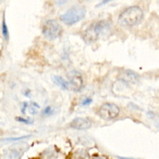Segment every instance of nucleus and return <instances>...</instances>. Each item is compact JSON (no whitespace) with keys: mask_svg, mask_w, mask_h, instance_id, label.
<instances>
[{"mask_svg":"<svg viewBox=\"0 0 159 159\" xmlns=\"http://www.w3.org/2000/svg\"><path fill=\"white\" fill-rule=\"evenodd\" d=\"M92 102H93V99H90V98H87V99H84V101L82 102V106H88Z\"/></svg>","mask_w":159,"mask_h":159,"instance_id":"9b49d317","label":"nucleus"},{"mask_svg":"<svg viewBox=\"0 0 159 159\" xmlns=\"http://www.w3.org/2000/svg\"><path fill=\"white\" fill-rule=\"evenodd\" d=\"M2 34L4 36L5 39L8 40L9 39V31H8L7 26H6V23L5 20H3L2 21Z\"/></svg>","mask_w":159,"mask_h":159,"instance_id":"1a4fd4ad","label":"nucleus"},{"mask_svg":"<svg viewBox=\"0 0 159 159\" xmlns=\"http://www.w3.org/2000/svg\"><path fill=\"white\" fill-rule=\"evenodd\" d=\"M93 159H107L105 156H95Z\"/></svg>","mask_w":159,"mask_h":159,"instance_id":"ddd939ff","label":"nucleus"},{"mask_svg":"<svg viewBox=\"0 0 159 159\" xmlns=\"http://www.w3.org/2000/svg\"><path fill=\"white\" fill-rule=\"evenodd\" d=\"M68 83L71 89L74 91L78 92L82 89L83 85V79L82 76L79 71H71L68 74Z\"/></svg>","mask_w":159,"mask_h":159,"instance_id":"423d86ee","label":"nucleus"},{"mask_svg":"<svg viewBox=\"0 0 159 159\" xmlns=\"http://www.w3.org/2000/svg\"><path fill=\"white\" fill-rule=\"evenodd\" d=\"M62 28L58 22L55 20H48L43 23L42 33L46 38L55 40L61 35Z\"/></svg>","mask_w":159,"mask_h":159,"instance_id":"20e7f679","label":"nucleus"},{"mask_svg":"<svg viewBox=\"0 0 159 159\" xmlns=\"http://www.w3.org/2000/svg\"><path fill=\"white\" fill-rule=\"evenodd\" d=\"M143 17L144 12L139 6H130L120 14L118 23L123 26H134L142 21Z\"/></svg>","mask_w":159,"mask_h":159,"instance_id":"f257e3e1","label":"nucleus"},{"mask_svg":"<svg viewBox=\"0 0 159 159\" xmlns=\"http://www.w3.org/2000/svg\"><path fill=\"white\" fill-rule=\"evenodd\" d=\"M52 79L54 83L57 85H58V86H60L61 89H69V83H68V81L64 79L63 77L59 75H54Z\"/></svg>","mask_w":159,"mask_h":159,"instance_id":"6e6552de","label":"nucleus"},{"mask_svg":"<svg viewBox=\"0 0 159 159\" xmlns=\"http://www.w3.org/2000/svg\"><path fill=\"white\" fill-rule=\"evenodd\" d=\"M70 127L75 130H85L91 127L92 122L89 118L76 117L70 123Z\"/></svg>","mask_w":159,"mask_h":159,"instance_id":"0eeeda50","label":"nucleus"},{"mask_svg":"<svg viewBox=\"0 0 159 159\" xmlns=\"http://www.w3.org/2000/svg\"><path fill=\"white\" fill-rule=\"evenodd\" d=\"M86 15V9L83 6H72L60 16V20L67 25H74L82 20Z\"/></svg>","mask_w":159,"mask_h":159,"instance_id":"7ed1b4c3","label":"nucleus"},{"mask_svg":"<svg viewBox=\"0 0 159 159\" xmlns=\"http://www.w3.org/2000/svg\"><path fill=\"white\" fill-rule=\"evenodd\" d=\"M110 23L107 20H100L90 25L82 34V38L85 43H92L99 38L102 34H107L110 30Z\"/></svg>","mask_w":159,"mask_h":159,"instance_id":"f03ea898","label":"nucleus"},{"mask_svg":"<svg viewBox=\"0 0 159 159\" xmlns=\"http://www.w3.org/2000/svg\"><path fill=\"white\" fill-rule=\"evenodd\" d=\"M119 107L115 103L106 102L100 107L99 110V115L102 119L106 120H111L117 117L120 114Z\"/></svg>","mask_w":159,"mask_h":159,"instance_id":"39448f33","label":"nucleus"},{"mask_svg":"<svg viewBox=\"0 0 159 159\" xmlns=\"http://www.w3.org/2000/svg\"><path fill=\"white\" fill-rule=\"evenodd\" d=\"M52 107H51V106H48V107H47L46 108L43 110V115H46V116H49V115L52 114Z\"/></svg>","mask_w":159,"mask_h":159,"instance_id":"9d476101","label":"nucleus"},{"mask_svg":"<svg viewBox=\"0 0 159 159\" xmlns=\"http://www.w3.org/2000/svg\"><path fill=\"white\" fill-rule=\"evenodd\" d=\"M19 121H20V122H23V123H25V124H31V121L30 120H26V119H22V118H20V119H18Z\"/></svg>","mask_w":159,"mask_h":159,"instance_id":"f8f14e48","label":"nucleus"}]
</instances>
